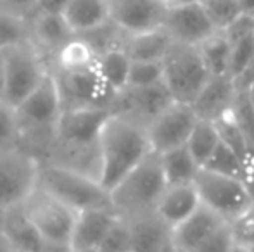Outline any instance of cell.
<instances>
[{
	"instance_id": "9",
	"label": "cell",
	"mask_w": 254,
	"mask_h": 252,
	"mask_svg": "<svg viewBox=\"0 0 254 252\" xmlns=\"http://www.w3.org/2000/svg\"><path fill=\"white\" fill-rule=\"evenodd\" d=\"M194 183L202 204L227 221L235 219L254 205V197L241 178L201 168Z\"/></svg>"
},
{
	"instance_id": "21",
	"label": "cell",
	"mask_w": 254,
	"mask_h": 252,
	"mask_svg": "<svg viewBox=\"0 0 254 252\" xmlns=\"http://www.w3.org/2000/svg\"><path fill=\"white\" fill-rule=\"evenodd\" d=\"M235 94H237V87L230 74L211 76L197 99L192 102V107L201 119L214 121L232 107Z\"/></svg>"
},
{
	"instance_id": "45",
	"label": "cell",
	"mask_w": 254,
	"mask_h": 252,
	"mask_svg": "<svg viewBox=\"0 0 254 252\" xmlns=\"http://www.w3.org/2000/svg\"><path fill=\"white\" fill-rule=\"evenodd\" d=\"M67 0H38V9L44 10H54V12H63L64 5Z\"/></svg>"
},
{
	"instance_id": "42",
	"label": "cell",
	"mask_w": 254,
	"mask_h": 252,
	"mask_svg": "<svg viewBox=\"0 0 254 252\" xmlns=\"http://www.w3.org/2000/svg\"><path fill=\"white\" fill-rule=\"evenodd\" d=\"M0 9L31 19L38 10V0H0Z\"/></svg>"
},
{
	"instance_id": "35",
	"label": "cell",
	"mask_w": 254,
	"mask_h": 252,
	"mask_svg": "<svg viewBox=\"0 0 254 252\" xmlns=\"http://www.w3.org/2000/svg\"><path fill=\"white\" fill-rule=\"evenodd\" d=\"M234 251H254V205L235 219L228 221Z\"/></svg>"
},
{
	"instance_id": "44",
	"label": "cell",
	"mask_w": 254,
	"mask_h": 252,
	"mask_svg": "<svg viewBox=\"0 0 254 252\" xmlns=\"http://www.w3.org/2000/svg\"><path fill=\"white\" fill-rule=\"evenodd\" d=\"M244 171H242V180H244V183L248 185L249 192H251V195L254 197V149L253 152L248 155V157L244 159Z\"/></svg>"
},
{
	"instance_id": "25",
	"label": "cell",
	"mask_w": 254,
	"mask_h": 252,
	"mask_svg": "<svg viewBox=\"0 0 254 252\" xmlns=\"http://www.w3.org/2000/svg\"><path fill=\"white\" fill-rule=\"evenodd\" d=\"M173 44V37L164 26L135 35H125L121 42L131 61H163Z\"/></svg>"
},
{
	"instance_id": "8",
	"label": "cell",
	"mask_w": 254,
	"mask_h": 252,
	"mask_svg": "<svg viewBox=\"0 0 254 252\" xmlns=\"http://www.w3.org/2000/svg\"><path fill=\"white\" fill-rule=\"evenodd\" d=\"M42 159L24 147L0 152V211L17 205L38 185Z\"/></svg>"
},
{
	"instance_id": "12",
	"label": "cell",
	"mask_w": 254,
	"mask_h": 252,
	"mask_svg": "<svg viewBox=\"0 0 254 252\" xmlns=\"http://www.w3.org/2000/svg\"><path fill=\"white\" fill-rule=\"evenodd\" d=\"M197 121L199 116L192 104L175 101L147 125L152 151L163 154L170 149L185 145Z\"/></svg>"
},
{
	"instance_id": "50",
	"label": "cell",
	"mask_w": 254,
	"mask_h": 252,
	"mask_svg": "<svg viewBox=\"0 0 254 252\" xmlns=\"http://www.w3.org/2000/svg\"><path fill=\"white\" fill-rule=\"evenodd\" d=\"M2 212H3V211H0V237L3 235V233H2Z\"/></svg>"
},
{
	"instance_id": "17",
	"label": "cell",
	"mask_w": 254,
	"mask_h": 252,
	"mask_svg": "<svg viewBox=\"0 0 254 252\" xmlns=\"http://www.w3.org/2000/svg\"><path fill=\"white\" fill-rule=\"evenodd\" d=\"M118 216H120V212L113 205L88 207L83 211H78V218L74 223L73 235H71L69 251H99L104 237L107 235Z\"/></svg>"
},
{
	"instance_id": "3",
	"label": "cell",
	"mask_w": 254,
	"mask_h": 252,
	"mask_svg": "<svg viewBox=\"0 0 254 252\" xmlns=\"http://www.w3.org/2000/svg\"><path fill=\"white\" fill-rule=\"evenodd\" d=\"M63 109L64 105L56 76L49 69L47 76L35 88L33 94L28 95L14 109L21 140H26L28 145L40 147L44 152H47L56 135V128L63 114Z\"/></svg>"
},
{
	"instance_id": "19",
	"label": "cell",
	"mask_w": 254,
	"mask_h": 252,
	"mask_svg": "<svg viewBox=\"0 0 254 252\" xmlns=\"http://www.w3.org/2000/svg\"><path fill=\"white\" fill-rule=\"evenodd\" d=\"M113 0H67L63 16L74 35H88L111 23Z\"/></svg>"
},
{
	"instance_id": "40",
	"label": "cell",
	"mask_w": 254,
	"mask_h": 252,
	"mask_svg": "<svg viewBox=\"0 0 254 252\" xmlns=\"http://www.w3.org/2000/svg\"><path fill=\"white\" fill-rule=\"evenodd\" d=\"M223 33H225V37L230 40V44H235V42L249 37V35L254 33V16L242 12L234 23H230L225 28Z\"/></svg>"
},
{
	"instance_id": "27",
	"label": "cell",
	"mask_w": 254,
	"mask_h": 252,
	"mask_svg": "<svg viewBox=\"0 0 254 252\" xmlns=\"http://www.w3.org/2000/svg\"><path fill=\"white\" fill-rule=\"evenodd\" d=\"M131 57L127 54L121 44L111 45L99 54V71L116 95L128 87Z\"/></svg>"
},
{
	"instance_id": "23",
	"label": "cell",
	"mask_w": 254,
	"mask_h": 252,
	"mask_svg": "<svg viewBox=\"0 0 254 252\" xmlns=\"http://www.w3.org/2000/svg\"><path fill=\"white\" fill-rule=\"evenodd\" d=\"M201 205V197L195 183L168 187L156 207V214L166 223L168 226L175 228L184 219H187L195 209Z\"/></svg>"
},
{
	"instance_id": "32",
	"label": "cell",
	"mask_w": 254,
	"mask_h": 252,
	"mask_svg": "<svg viewBox=\"0 0 254 252\" xmlns=\"http://www.w3.org/2000/svg\"><path fill=\"white\" fill-rule=\"evenodd\" d=\"M204 169H209L214 173H221V175L235 176V178L242 180V171H244V162H242L241 155L227 145L223 140L220 142V145L216 147V151L213 152L207 162L202 166Z\"/></svg>"
},
{
	"instance_id": "43",
	"label": "cell",
	"mask_w": 254,
	"mask_h": 252,
	"mask_svg": "<svg viewBox=\"0 0 254 252\" xmlns=\"http://www.w3.org/2000/svg\"><path fill=\"white\" fill-rule=\"evenodd\" d=\"M235 87L237 90H249L254 85V57L251 59V62L242 69V73L239 76L234 78Z\"/></svg>"
},
{
	"instance_id": "26",
	"label": "cell",
	"mask_w": 254,
	"mask_h": 252,
	"mask_svg": "<svg viewBox=\"0 0 254 252\" xmlns=\"http://www.w3.org/2000/svg\"><path fill=\"white\" fill-rule=\"evenodd\" d=\"M161 161H163V169L168 187L194 183L199 171H201V166L194 159V155L190 154L187 144L163 152Z\"/></svg>"
},
{
	"instance_id": "30",
	"label": "cell",
	"mask_w": 254,
	"mask_h": 252,
	"mask_svg": "<svg viewBox=\"0 0 254 252\" xmlns=\"http://www.w3.org/2000/svg\"><path fill=\"white\" fill-rule=\"evenodd\" d=\"M214 125H216L218 131H220L221 140H223L227 145H230V147L241 155L242 161L251 154L253 147H251V144H249L248 138H246L242 128L239 126L237 119H235L234 112H232V107L228 109L225 114H221L218 119H214Z\"/></svg>"
},
{
	"instance_id": "11",
	"label": "cell",
	"mask_w": 254,
	"mask_h": 252,
	"mask_svg": "<svg viewBox=\"0 0 254 252\" xmlns=\"http://www.w3.org/2000/svg\"><path fill=\"white\" fill-rule=\"evenodd\" d=\"M111 112L113 109L109 107L63 109L52 144L73 145V147H95L99 145L102 126Z\"/></svg>"
},
{
	"instance_id": "14",
	"label": "cell",
	"mask_w": 254,
	"mask_h": 252,
	"mask_svg": "<svg viewBox=\"0 0 254 252\" xmlns=\"http://www.w3.org/2000/svg\"><path fill=\"white\" fill-rule=\"evenodd\" d=\"M168 7L161 0H113L111 23L123 35L163 28Z\"/></svg>"
},
{
	"instance_id": "36",
	"label": "cell",
	"mask_w": 254,
	"mask_h": 252,
	"mask_svg": "<svg viewBox=\"0 0 254 252\" xmlns=\"http://www.w3.org/2000/svg\"><path fill=\"white\" fill-rule=\"evenodd\" d=\"M164 81L163 61H131L128 87H149Z\"/></svg>"
},
{
	"instance_id": "47",
	"label": "cell",
	"mask_w": 254,
	"mask_h": 252,
	"mask_svg": "<svg viewBox=\"0 0 254 252\" xmlns=\"http://www.w3.org/2000/svg\"><path fill=\"white\" fill-rule=\"evenodd\" d=\"M168 9L171 7H178V5H184V3H190V2H197V0H161Z\"/></svg>"
},
{
	"instance_id": "13",
	"label": "cell",
	"mask_w": 254,
	"mask_h": 252,
	"mask_svg": "<svg viewBox=\"0 0 254 252\" xmlns=\"http://www.w3.org/2000/svg\"><path fill=\"white\" fill-rule=\"evenodd\" d=\"M173 102L175 99L168 90L166 83L159 81V83L149 85V87H127L114 97L111 109L114 112L131 116L147 126L156 116H159Z\"/></svg>"
},
{
	"instance_id": "22",
	"label": "cell",
	"mask_w": 254,
	"mask_h": 252,
	"mask_svg": "<svg viewBox=\"0 0 254 252\" xmlns=\"http://www.w3.org/2000/svg\"><path fill=\"white\" fill-rule=\"evenodd\" d=\"M2 233L12 251H49L40 232L23 211L21 204L2 212Z\"/></svg>"
},
{
	"instance_id": "49",
	"label": "cell",
	"mask_w": 254,
	"mask_h": 252,
	"mask_svg": "<svg viewBox=\"0 0 254 252\" xmlns=\"http://www.w3.org/2000/svg\"><path fill=\"white\" fill-rule=\"evenodd\" d=\"M248 94H249V99H251V102H253V105H254V85L248 90Z\"/></svg>"
},
{
	"instance_id": "33",
	"label": "cell",
	"mask_w": 254,
	"mask_h": 252,
	"mask_svg": "<svg viewBox=\"0 0 254 252\" xmlns=\"http://www.w3.org/2000/svg\"><path fill=\"white\" fill-rule=\"evenodd\" d=\"M201 3L218 31H223L242 14L239 0H201Z\"/></svg>"
},
{
	"instance_id": "18",
	"label": "cell",
	"mask_w": 254,
	"mask_h": 252,
	"mask_svg": "<svg viewBox=\"0 0 254 252\" xmlns=\"http://www.w3.org/2000/svg\"><path fill=\"white\" fill-rule=\"evenodd\" d=\"M31 24V40L42 52L45 61L64 44L73 37V30L66 23L63 12L38 9L30 19ZM49 66V64H47Z\"/></svg>"
},
{
	"instance_id": "41",
	"label": "cell",
	"mask_w": 254,
	"mask_h": 252,
	"mask_svg": "<svg viewBox=\"0 0 254 252\" xmlns=\"http://www.w3.org/2000/svg\"><path fill=\"white\" fill-rule=\"evenodd\" d=\"M225 251H234V240H232V232L228 221L213 233V237L204 244V247L201 249V252H225Z\"/></svg>"
},
{
	"instance_id": "31",
	"label": "cell",
	"mask_w": 254,
	"mask_h": 252,
	"mask_svg": "<svg viewBox=\"0 0 254 252\" xmlns=\"http://www.w3.org/2000/svg\"><path fill=\"white\" fill-rule=\"evenodd\" d=\"M31 40L30 19L0 9V49Z\"/></svg>"
},
{
	"instance_id": "48",
	"label": "cell",
	"mask_w": 254,
	"mask_h": 252,
	"mask_svg": "<svg viewBox=\"0 0 254 252\" xmlns=\"http://www.w3.org/2000/svg\"><path fill=\"white\" fill-rule=\"evenodd\" d=\"M3 94V52L0 49V101H2Z\"/></svg>"
},
{
	"instance_id": "5",
	"label": "cell",
	"mask_w": 254,
	"mask_h": 252,
	"mask_svg": "<svg viewBox=\"0 0 254 252\" xmlns=\"http://www.w3.org/2000/svg\"><path fill=\"white\" fill-rule=\"evenodd\" d=\"M3 94L2 101L16 109L44 81L49 66L33 40L2 49Z\"/></svg>"
},
{
	"instance_id": "38",
	"label": "cell",
	"mask_w": 254,
	"mask_h": 252,
	"mask_svg": "<svg viewBox=\"0 0 254 252\" xmlns=\"http://www.w3.org/2000/svg\"><path fill=\"white\" fill-rule=\"evenodd\" d=\"M232 112L237 119L239 126L242 128L246 138L254 149V105L249 99L248 90H237L235 99L232 102Z\"/></svg>"
},
{
	"instance_id": "15",
	"label": "cell",
	"mask_w": 254,
	"mask_h": 252,
	"mask_svg": "<svg viewBox=\"0 0 254 252\" xmlns=\"http://www.w3.org/2000/svg\"><path fill=\"white\" fill-rule=\"evenodd\" d=\"M225 223L227 219H223L218 212H214L213 209H209L201 202V205L187 219L171 228L170 247L173 251L201 252L204 244Z\"/></svg>"
},
{
	"instance_id": "46",
	"label": "cell",
	"mask_w": 254,
	"mask_h": 252,
	"mask_svg": "<svg viewBox=\"0 0 254 252\" xmlns=\"http://www.w3.org/2000/svg\"><path fill=\"white\" fill-rule=\"evenodd\" d=\"M239 3H241L242 12L254 16V0H239Z\"/></svg>"
},
{
	"instance_id": "16",
	"label": "cell",
	"mask_w": 254,
	"mask_h": 252,
	"mask_svg": "<svg viewBox=\"0 0 254 252\" xmlns=\"http://www.w3.org/2000/svg\"><path fill=\"white\" fill-rule=\"evenodd\" d=\"M164 28L170 31L175 42H182V44L189 45H199L209 35L218 31L207 17L201 0L171 7L168 10Z\"/></svg>"
},
{
	"instance_id": "4",
	"label": "cell",
	"mask_w": 254,
	"mask_h": 252,
	"mask_svg": "<svg viewBox=\"0 0 254 252\" xmlns=\"http://www.w3.org/2000/svg\"><path fill=\"white\" fill-rule=\"evenodd\" d=\"M21 207L40 232L47 249L69 251L71 235L78 218L76 209L40 183L21 202Z\"/></svg>"
},
{
	"instance_id": "6",
	"label": "cell",
	"mask_w": 254,
	"mask_h": 252,
	"mask_svg": "<svg viewBox=\"0 0 254 252\" xmlns=\"http://www.w3.org/2000/svg\"><path fill=\"white\" fill-rule=\"evenodd\" d=\"M38 183L63 199L64 202H67L76 211L113 205L109 190L97 178H92L54 162L42 161Z\"/></svg>"
},
{
	"instance_id": "20",
	"label": "cell",
	"mask_w": 254,
	"mask_h": 252,
	"mask_svg": "<svg viewBox=\"0 0 254 252\" xmlns=\"http://www.w3.org/2000/svg\"><path fill=\"white\" fill-rule=\"evenodd\" d=\"M99 50L85 35H73L49 57V69L54 73H73L97 66Z\"/></svg>"
},
{
	"instance_id": "28",
	"label": "cell",
	"mask_w": 254,
	"mask_h": 252,
	"mask_svg": "<svg viewBox=\"0 0 254 252\" xmlns=\"http://www.w3.org/2000/svg\"><path fill=\"white\" fill-rule=\"evenodd\" d=\"M201 55L209 69L211 76H221L228 74V66H230V52L232 44L223 31H214L213 35L202 40L197 45Z\"/></svg>"
},
{
	"instance_id": "37",
	"label": "cell",
	"mask_w": 254,
	"mask_h": 252,
	"mask_svg": "<svg viewBox=\"0 0 254 252\" xmlns=\"http://www.w3.org/2000/svg\"><path fill=\"white\" fill-rule=\"evenodd\" d=\"M21 145L19 126L14 107L0 101V152Z\"/></svg>"
},
{
	"instance_id": "24",
	"label": "cell",
	"mask_w": 254,
	"mask_h": 252,
	"mask_svg": "<svg viewBox=\"0 0 254 252\" xmlns=\"http://www.w3.org/2000/svg\"><path fill=\"white\" fill-rule=\"evenodd\" d=\"M128 219H130L131 225V251L156 252L171 249V230L156 212H149V214Z\"/></svg>"
},
{
	"instance_id": "34",
	"label": "cell",
	"mask_w": 254,
	"mask_h": 252,
	"mask_svg": "<svg viewBox=\"0 0 254 252\" xmlns=\"http://www.w3.org/2000/svg\"><path fill=\"white\" fill-rule=\"evenodd\" d=\"M131 251V225L130 219L118 216L107 235L104 237L99 252H127Z\"/></svg>"
},
{
	"instance_id": "10",
	"label": "cell",
	"mask_w": 254,
	"mask_h": 252,
	"mask_svg": "<svg viewBox=\"0 0 254 252\" xmlns=\"http://www.w3.org/2000/svg\"><path fill=\"white\" fill-rule=\"evenodd\" d=\"M66 107H113L114 94L97 66L73 73H54Z\"/></svg>"
},
{
	"instance_id": "39",
	"label": "cell",
	"mask_w": 254,
	"mask_h": 252,
	"mask_svg": "<svg viewBox=\"0 0 254 252\" xmlns=\"http://www.w3.org/2000/svg\"><path fill=\"white\" fill-rule=\"evenodd\" d=\"M254 57V33L242 40L232 44L230 52V66H228V74L232 78L239 76L246 66L251 62Z\"/></svg>"
},
{
	"instance_id": "7",
	"label": "cell",
	"mask_w": 254,
	"mask_h": 252,
	"mask_svg": "<svg viewBox=\"0 0 254 252\" xmlns=\"http://www.w3.org/2000/svg\"><path fill=\"white\" fill-rule=\"evenodd\" d=\"M164 83L177 102L192 104L209 81L211 73L197 45L175 42L163 59Z\"/></svg>"
},
{
	"instance_id": "1",
	"label": "cell",
	"mask_w": 254,
	"mask_h": 252,
	"mask_svg": "<svg viewBox=\"0 0 254 252\" xmlns=\"http://www.w3.org/2000/svg\"><path fill=\"white\" fill-rule=\"evenodd\" d=\"M101 183L111 192L152 151L147 126L131 116L111 112L99 137Z\"/></svg>"
},
{
	"instance_id": "29",
	"label": "cell",
	"mask_w": 254,
	"mask_h": 252,
	"mask_svg": "<svg viewBox=\"0 0 254 252\" xmlns=\"http://www.w3.org/2000/svg\"><path fill=\"white\" fill-rule=\"evenodd\" d=\"M220 142L221 137L214 121L199 118V121L195 123L194 130H192L190 137L187 140V147L195 161L199 162V166L202 168L207 162V159L213 155V152L216 151Z\"/></svg>"
},
{
	"instance_id": "2",
	"label": "cell",
	"mask_w": 254,
	"mask_h": 252,
	"mask_svg": "<svg viewBox=\"0 0 254 252\" xmlns=\"http://www.w3.org/2000/svg\"><path fill=\"white\" fill-rule=\"evenodd\" d=\"M168 189L161 154L151 151L114 189H111L113 207L125 218H137L156 212L161 197Z\"/></svg>"
}]
</instances>
